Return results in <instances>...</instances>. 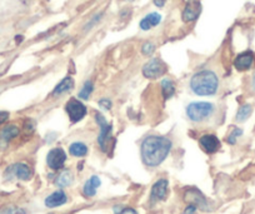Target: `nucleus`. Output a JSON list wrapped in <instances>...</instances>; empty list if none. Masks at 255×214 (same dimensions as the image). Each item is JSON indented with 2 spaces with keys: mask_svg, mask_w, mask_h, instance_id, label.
Segmentation results:
<instances>
[{
  "mask_svg": "<svg viewBox=\"0 0 255 214\" xmlns=\"http://www.w3.org/2000/svg\"><path fill=\"white\" fill-rule=\"evenodd\" d=\"M93 93V83L92 82H85V84L83 85L82 90L79 93V98L80 99H89V97L92 95Z\"/></svg>",
  "mask_w": 255,
  "mask_h": 214,
  "instance_id": "23",
  "label": "nucleus"
},
{
  "mask_svg": "<svg viewBox=\"0 0 255 214\" xmlns=\"http://www.w3.org/2000/svg\"><path fill=\"white\" fill-rule=\"evenodd\" d=\"M67 161V153L61 148H54L46 156V164L49 168L54 169V171H59L64 167Z\"/></svg>",
  "mask_w": 255,
  "mask_h": 214,
  "instance_id": "7",
  "label": "nucleus"
},
{
  "mask_svg": "<svg viewBox=\"0 0 255 214\" xmlns=\"http://www.w3.org/2000/svg\"><path fill=\"white\" fill-rule=\"evenodd\" d=\"M199 143H200V146H202V148L209 154L217 153L220 148V140L213 134L203 135V137L199 139Z\"/></svg>",
  "mask_w": 255,
  "mask_h": 214,
  "instance_id": "12",
  "label": "nucleus"
},
{
  "mask_svg": "<svg viewBox=\"0 0 255 214\" xmlns=\"http://www.w3.org/2000/svg\"><path fill=\"white\" fill-rule=\"evenodd\" d=\"M243 134V130L242 129H238V128H235L234 130H233L232 134L228 137V142L230 143V144H235V142H237V138L240 137V135Z\"/></svg>",
  "mask_w": 255,
  "mask_h": 214,
  "instance_id": "26",
  "label": "nucleus"
},
{
  "mask_svg": "<svg viewBox=\"0 0 255 214\" xmlns=\"http://www.w3.org/2000/svg\"><path fill=\"white\" fill-rule=\"evenodd\" d=\"M9 178H18L20 181H29L33 176V171L25 163H15L9 167L5 172Z\"/></svg>",
  "mask_w": 255,
  "mask_h": 214,
  "instance_id": "6",
  "label": "nucleus"
},
{
  "mask_svg": "<svg viewBox=\"0 0 255 214\" xmlns=\"http://www.w3.org/2000/svg\"><path fill=\"white\" fill-rule=\"evenodd\" d=\"M99 105H100V108H103V109L108 110V109H110V108H112V102H110V100H108V99H102L99 102Z\"/></svg>",
  "mask_w": 255,
  "mask_h": 214,
  "instance_id": "28",
  "label": "nucleus"
},
{
  "mask_svg": "<svg viewBox=\"0 0 255 214\" xmlns=\"http://www.w3.org/2000/svg\"><path fill=\"white\" fill-rule=\"evenodd\" d=\"M166 1H168V0H154V4H155L156 6H159V8H163V6L165 5Z\"/></svg>",
  "mask_w": 255,
  "mask_h": 214,
  "instance_id": "31",
  "label": "nucleus"
},
{
  "mask_svg": "<svg viewBox=\"0 0 255 214\" xmlns=\"http://www.w3.org/2000/svg\"><path fill=\"white\" fill-rule=\"evenodd\" d=\"M74 88V80L70 77L64 78L60 83L55 87V89L53 90V97H59L61 94H65V93L70 92V90Z\"/></svg>",
  "mask_w": 255,
  "mask_h": 214,
  "instance_id": "17",
  "label": "nucleus"
},
{
  "mask_svg": "<svg viewBox=\"0 0 255 214\" xmlns=\"http://www.w3.org/2000/svg\"><path fill=\"white\" fill-rule=\"evenodd\" d=\"M171 151V140L161 135H149L140 147L141 159L148 167H158Z\"/></svg>",
  "mask_w": 255,
  "mask_h": 214,
  "instance_id": "1",
  "label": "nucleus"
},
{
  "mask_svg": "<svg viewBox=\"0 0 255 214\" xmlns=\"http://www.w3.org/2000/svg\"><path fill=\"white\" fill-rule=\"evenodd\" d=\"M19 128L16 125H6L1 132H0V142L9 143L11 139L18 137Z\"/></svg>",
  "mask_w": 255,
  "mask_h": 214,
  "instance_id": "18",
  "label": "nucleus"
},
{
  "mask_svg": "<svg viewBox=\"0 0 255 214\" xmlns=\"http://www.w3.org/2000/svg\"><path fill=\"white\" fill-rule=\"evenodd\" d=\"M69 153L70 156L82 158V157H85L88 154V147L82 142H74L73 144H70Z\"/></svg>",
  "mask_w": 255,
  "mask_h": 214,
  "instance_id": "20",
  "label": "nucleus"
},
{
  "mask_svg": "<svg viewBox=\"0 0 255 214\" xmlns=\"http://www.w3.org/2000/svg\"><path fill=\"white\" fill-rule=\"evenodd\" d=\"M9 113L8 112H0V124H3L5 120H8Z\"/></svg>",
  "mask_w": 255,
  "mask_h": 214,
  "instance_id": "30",
  "label": "nucleus"
},
{
  "mask_svg": "<svg viewBox=\"0 0 255 214\" xmlns=\"http://www.w3.org/2000/svg\"><path fill=\"white\" fill-rule=\"evenodd\" d=\"M161 21V15L159 13H150L144 16L139 23L141 30H150L154 26H158Z\"/></svg>",
  "mask_w": 255,
  "mask_h": 214,
  "instance_id": "15",
  "label": "nucleus"
},
{
  "mask_svg": "<svg viewBox=\"0 0 255 214\" xmlns=\"http://www.w3.org/2000/svg\"><path fill=\"white\" fill-rule=\"evenodd\" d=\"M74 181V177H73V173L69 171V169H65L61 173H59V176L56 177L55 179V186L60 187V188H65V187H69L70 184Z\"/></svg>",
  "mask_w": 255,
  "mask_h": 214,
  "instance_id": "19",
  "label": "nucleus"
},
{
  "mask_svg": "<svg viewBox=\"0 0 255 214\" xmlns=\"http://www.w3.org/2000/svg\"><path fill=\"white\" fill-rule=\"evenodd\" d=\"M219 88V78L212 70H202L195 73L190 79V89L197 95H214Z\"/></svg>",
  "mask_w": 255,
  "mask_h": 214,
  "instance_id": "2",
  "label": "nucleus"
},
{
  "mask_svg": "<svg viewBox=\"0 0 255 214\" xmlns=\"http://www.w3.org/2000/svg\"><path fill=\"white\" fill-rule=\"evenodd\" d=\"M154 50H155V45H154L153 43H150V41L144 43V45L141 46V53H143L144 55H150V54L154 53Z\"/></svg>",
  "mask_w": 255,
  "mask_h": 214,
  "instance_id": "25",
  "label": "nucleus"
},
{
  "mask_svg": "<svg viewBox=\"0 0 255 214\" xmlns=\"http://www.w3.org/2000/svg\"><path fill=\"white\" fill-rule=\"evenodd\" d=\"M161 89H163V94L165 99H169L174 95L175 93V84L173 83V80L170 79H164L161 82Z\"/></svg>",
  "mask_w": 255,
  "mask_h": 214,
  "instance_id": "21",
  "label": "nucleus"
},
{
  "mask_svg": "<svg viewBox=\"0 0 255 214\" xmlns=\"http://www.w3.org/2000/svg\"><path fill=\"white\" fill-rule=\"evenodd\" d=\"M195 213H197V207L193 206V204H189V206L184 209V212L181 214H195Z\"/></svg>",
  "mask_w": 255,
  "mask_h": 214,
  "instance_id": "27",
  "label": "nucleus"
},
{
  "mask_svg": "<svg viewBox=\"0 0 255 214\" xmlns=\"http://www.w3.org/2000/svg\"><path fill=\"white\" fill-rule=\"evenodd\" d=\"M253 85H254V89H255V73L254 75H253Z\"/></svg>",
  "mask_w": 255,
  "mask_h": 214,
  "instance_id": "32",
  "label": "nucleus"
},
{
  "mask_svg": "<svg viewBox=\"0 0 255 214\" xmlns=\"http://www.w3.org/2000/svg\"><path fill=\"white\" fill-rule=\"evenodd\" d=\"M253 64H254V54L252 51H244V53L239 54L234 60L235 69L239 71L249 70Z\"/></svg>",
  "mask_w": 255,
  "mask_h": 214,
  "instance_id": "13",
  "label": "nucleus"
},
{
  "mask_svg": "<svg viewBox=\"0 0 255 214\" xmlns=\"http://www.w3.org/2000/svg\"><path fill=\"white\" fill-rule=\"evenodd\" d=\"M50 214H53V213H50Z\"/></svg>",
  "mask_w": 255,
  "mask_h": 214,
  "instance_id": "34",
  "label": "nucleus"
},
{
  "mask_svg": "<svg viewBox=\"0 0 255 214\" xmlns=\"http://www.w3.org/2000/svg\"><path fill=\"white\" fill-rule=\"evenodd\" d=\"M200 11H202V5H200L199 1L198 0H189L185 4L181 18L185 23H190V21H194L199 18Z\"/></svg>",
  "mask_w": 255,
  "mask_h": 214,
  "instance_id": "9",
  "label": "nucleus"
},
{
  "mask_svg": "<svg viewBox=\"0 0 255 214\" xmlns=\"http://www.w3.org/2000/svg\"><path fill=\"white\" fill-rule=\"evenodd\" d=\"M184 199H185L186 203L193 204V206L202 209V211H208V209H209V207H208V201L199 191H197V189H189V191H186Z\"/></svg>",
  "mask_w": 255,
  "mask_h": 214,
  "instance_id": "10",
  "label": "nucleus"
},
{
  "mask_svg": "<svg viewBox=\"0 0 255 214\" xmlns=\"http://www.w3.org/2000/svg\"><path fill=\"white\" fill-rule=\"evenodd\" d=\"M252 105L250 104H244L242 105V107L239 108V110H238L237 113V120L238 122H244V120H247L248 118L250 117V114H252Z\"/></svg>",
  "mask_w": 255,
  "mask_h": 214,
  "instance_id": "22",
  "label": "nucleus"
},
{
  "mask_svg": "<svg viewBox=\"0 0 255 214\" xmlns=\"http://www.w3.org/2000/svg\"><path fill=\"white\" fill-rule=\"evenodd\" d=\"M102 182H100V178L98 176L90 177L87 181V183L83 187V192L87 197H94L95 193H97V189L99 188Z\"/></svg>",
  "mask_w": 255,
  "mask_h": 214,
  "instance_id": "16",
  "label": "nucleus"
},
{
  "mask_svg": "<svg viewBox=\"0 0 255 214\" xmlns=\"http://www.w3.org/2000/svg\"><path fill=\"white\" fill-rule=\"evenodd\" d=\"M98 125L100 127V133L98 135V143L103 152H108V146L112 140V124L105 119V117L100 113L95 115Z\"/></svg>",
  "mask_w": 255,
  "mask_h": 214,
  "instance_id": "4",
  "label": "nucleus"
},
{
  "mask_svg": "<svg viewBox=\"0 0 255 214\" xmlns=\"http://www.w3.org/2000/svg\"><path fill=\"white\" fill-rule=\"evenodd\" d=\"M65 112L69 115V119L72 123H78L85 117L87 114V107L84 105V103H82L80 100L72 98L69 102L65 105Z\"/></svg>",
  "mask_w": 255,
  "mask_h": 214,
  "instance_id": "5",
  "label": "nucleus"
},
{
  "mask_svg": "<svg viewBox=\"0 0 255 214\" xmlns=\"http://www.w3.org/2000/svg\"><path fill=\"white\" fill-rule=\"evenodd\" d=\"M168 187L169 183L166 179H159L151 188L150 201L151 203H156L159 201H164L168 196Z\"/></svg>",
  "mask_w": 255,
  "mask_h": 214,
  "instance_id": "11",
  "label": "nucleus"
},
{
  "mask_svg": "<svg viewBox=\"0 0 255 214\" xmlns=\"http://www.w3.org/2000/svg\"><path fill=\"white\" fill-rule=\"evenodd\" d=\"M127 1H133V0H127Z\"/></svg>",
  "mask_w": 255,
  "mask_h": 214,
  "instance_id": "33",
  "label": "nucleus"
},
{
  "mask_svg": "<svg viewBox=\"0 0 255 214\" xmlns=\"http://www.w3.org/2000/svg\"><path fill=\"white\" fill-rule=\"evenodd\" d=\"M68 202L67 194L64 193L63 191H56L54 193H51L50 196L45 198V206L48 208H56V207H60L63 204H65Z\"/></svg>",
  "mask_w": 255,
  "mask_h": 214,
  "instance_id": "14",
  "label": "nucleus"
},
{
  "mask_svg": "<svg viewBox=\"0 0 255 214\" xmlns=\"http://www.w3.org/2000/svg\"><path fill=\"white\" fill-rule=\"evenodd\" d=\"M0 214H24V212L15 206H5L0 209Z\"/></svg>",
  "mask_w": 255,
  "mask_h": 214,
  "instance_id": "24",
  "label": "nucleus"
},
{
  "mask_svg": "<svg viewBox=\"0 0 255 214\" xmlns=\"http://www.w3.org/2000/svg\"><path fill=\"white\" fill-rule=\"evenodd\" d=\"M215 107L208 102H193L186 107V115L194 123H202L210 119L214 114Z\"/></svg>",
  "mask_w": 255,
  "mask_h": 214,
  "instance_id": "3",
  "label": "nucleus"
},
{
  "mask_svg": "<svg viewBox=\"0 0 255 214\" xmlns=\"http://www.w3.org/2000/svg\"><path fill=\"white\" fill-rule=\"evenodd\" d=\"M164 71H165V65L159 59H153L143 66V74L148 79H156L164 74Z\"/></svg>",
  "mask_w": 255,
  "mask_h": 214,
  "instance_id": "8",
  "label": "nucleus"
},
{
  "mask_svg": "<svg viewBox=\"0 0 255 214\" xmlns=\"http://www.w3.org/2000/svg\"><path fill=\"white\" fill-rule=\"evenodd\" d=\"M118 214H138V212L133 208H124L123 211H120Z\"/></svg>",
  "mask_w": 255,
  "mask_h": 214,
  "instance_id": "29",
  "label": "nucleus"
}]
</instances>
